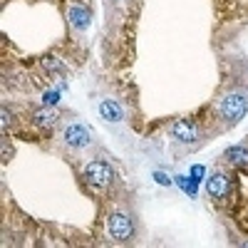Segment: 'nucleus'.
<instances>
[{"mask_svg":"<svg viewBox=\"0 0 248 248\" xmlns=\"http://www.w3.org/2000/svg\"><path fill=\"white\" fill-rule=\"evenodd\" d=\"M246 112H248V99H246L243 94H238V92L226 94V97L218 102V114H221L226 122H231V124L241 122V119L246 117Z\"/></svg>","mask_w":248,"mask_h":248,"instance_id":"1","label":"nucleus"},{"mask_svg":"<svg viewBox=\"0 0 248 248\" xmlns=\"http://www.w3.org/2000/svg\"><path fill=\"white\" fill-rule=\"evenodd\" d=\"M107 231L114 241H129L134 236V223L127 214H112L107 218Z\"/></svg>","mask_w":248,"mask_h":248,"instance_id":"2","label":"nucleus"},{"mask_svg":"<svg viewBox=\"0 0 248 248\" xmlns=\"http://www.w3.org/2000/svg\"><path fill=\"white\" fill-rule=\"evenodd\" d=\"M85 179L92 186H109L114 181V169L105 161H92L85 167Z\"/></svg>","mask_w":248,"mask_h":248,"instance_id":"3","label":"nucleus"},{"mask_svg":"<svg viewBox=\"0 0 248 248\" xmlns=\"http://www.w3.org/2000/svg\"><path fill=\"white\" fill-rule=\"evenodd\" d=\"M92 134L82 127V124H70V127L65 129V141L70 144V147H75V149H82V147H87V144L92 141L90 139Z\"/></svg>","mask_w":248,"mask_h":248,"instance_id":"4","label":"nucleus"},{"mask_svg":"<svg viewBox=\"0 0 248 248\" xmlns=\"http://www.w3.org/2000/svg\"><path fill=\"white\" fill-rule=\"evenodd\" d=\"M171 137L176 141H184V144H189V141H196L199 132H196V124L189 122V119H179L174 122V127H171Z\"/></svg>","mask_w":248,"mask_h":248,"instance_id":"5","label":"nucleus"},{"mask_svg":"<svg viewBox=\"0 0 248 248\" xmlns=\"http://www.w3.org/2000/svg\"><path fill=\"white\" fill-rule=\"evenodd\" d=\"M206 189H209V194L214 199H223V196H229V191H231V179L226 174H214L209 179V184H206Z\"/></svg>","mask_w":248,"mask_h":248,"instance_id":"6","label":"nucleus"},{"mask_svg":"<svg viewBox=\"0 0 248 248\" xmlns=\"http://www.w3.org/2000/svg\"><path fill=\"white\" fill-rule=\"evenodd\" d=\"M99 114L102 119H107V122H122V109L114 99H105L99 105Z\"/></svg>","mask_w":248,"mask_h":248,"instance_id":"7","label":"nucleus"},{"mask_svg":"<svg viewBox=\"0 0 248 248\" xmlns=\"http://www.w3.org/2000/svg\"><path fill=\"white\" fill-rule=\"evenodd\" d=\"M226 159L233 167H248V147H229L226 149Z\"/></svg>","mask_w":248,"mask_h":248,"instance_id":"8","label":"nucleus"},{"mask_svg":"<svg viewBox=\"0 0 248 248\" xmlns=\"http://www.w3.org/2000/svg\"><path fill=\"white\" fill-rule=\"evenodd\" d=\"M32 119H35L37 127H52V124L57 122V112H55V109H50V107L45 105L43 109H37V112L32 114Z\"/></svg>","mask_w":248,"mask_h":248,"instance_id":"9","label":"nucleus"},{"mask_svg":"<svg viewBox=\"0 0 248 248\" xmlns=\"http://www.w3.org/2000/svg\"><path fill=\"white\" fill-rule=\"evenodd\" d=\"M70 20H72V25H75L77 30H85V28L90 25V13H87L85 8H72V10H70Z\"/></svg>","mask_w":248,"mask_h":248,"instance_id":"10","label":"nucleus"},{"mask_svg":"<svg viewBox=\"0 0 248 248\" xmlns=\"http://www.w3.org/2000/svg\"><path fill=\"white\" fill-rule=\"evenodd\" d=\"M43 65H45L47 70H62V62H57L55 57H47V60L43 62Z\"/></svg>","mask_w":248,"mask_h":248,"instance_id":"11","label":"nucleus"},{"mask_svg":"<svg viewBox=\"0 0 248 248\" xmlns=\"http://www.w3.org/2000/svg\"><path fill=\"white\" fill-rule=\"evenodd\" d=\"M0 114H3V122H0V124H3V129H8V124L13 122V117H10V112H8V109H3V112H0Z\"/></svg>","mask_w":248,"mask_h":248,"instance_id":"12","label":"nucleus"},{"mask_svg":"<svg viewBox=\"0 0 248 248\" xmlns=\"http://www.w3.org/2000/svg\"><path fill=\"white\" fill-rule=\"evenodd\" d=\"M55 102H57V92H47L45 94V105L50 107V105H55Z\"/></svg>","mask_w":248,"mask_h":248,"instance_id":"13","label":"nucleus"},{"mask_svg":"<svg viewBox=\"0 0 248 248\" xmlns=\"http://www.w3.org/2000/svg\"><path fill=\"white\" fill-rule=\"evenodd\" d=\"M3 161H8V141H3Z\"/></svg>","mask_w":248,"mask_h":248,"instance_id":"14","label":"nucleus"}]
</instances>
